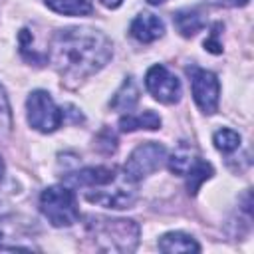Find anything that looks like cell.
Here are the masks:
<instances>
[{"mask_svg": "<svg viewBox=\"0 0 254 254\" xmlns=\"http://www.w3.org/2000/svg\"><path fill=\"white\" fill-rule=\"evenodd\" d=\"M113 56L111 40L91 28L58 30L48 48L50 64L69 79H83L99 71Z\"/></svg>", "mask_w": 254, "mask_h": 254, "instance_id": "obj_1", "label": "cell"}, {"mask_svg": "<svg viewBox=\"0 0 254 254\" xmlns=\"http://www.w3.org/2000/svg\"><path fill=\"white\" fill-rule=\"evenodd\" d=\"M85 230L95 246L105 252H133L139 242V224L127 218L89 216Z\"/></svg>", "mask_w": 254, "mask_h": 254, "instance_id": "obj_2", "label": "cell"}, {"mask_svg": "<svg viewBox=\"0 0 254 254\" xmlns=\"http://www.w3.org/2000/svg\"><path fill=\"white\" fill-rule=\"evenodd\" d=\"M40 210L48 218V222L56 228L71 226L79 218L75 192L64 185H54V187H48L46 190H42Z\"/></svg>", "mask_w": 254, "mask_h": 254, "instance_id": "obj_3", "label": "cell"}, {"mask_svg": "<svg viewBox=\"0 0 254 254\" xmlns=\"http://www.w3.org/2000/svg\"><path fill=\"white\" fill-rule=\"evenodd\" d=\"M167 163H169V169L175 173V175H181L185 177L187 181V190L189 194H196V190L200 189V185L204 181H208L212 175H214V169L210 163L202 161L192 149L189 147H181L177 153H173L171 157H167Z\"/></svg>", "mask_w": 254, "mask_h": 254, "instance_id": "obj_4", "label": "cell"}, {"mask_svg": "<svg viewBox=\"0 0 254 254\" xmlns=\"http://www.w3.org/2000/svg\"><path fill=\"white\" fill-rule=\"evenodd\" d=\"M137 183L131 181L125 171L117 173V177L101 187L95 189H87L85 190V198L89 202L107 206V208H129L133 206V202L137 200Z\"/></svg>", "mask_w": 254, "mask_h": 254, "instance_id": "obj_5", "label": "cell"}, {"mask_svg": "<svg viewBox=\"0 0 254 254\" xmlns=\"http://www.w3.org/2000/svg\"><path fill=\"white\" fill-rule=\"evenodd\" d=\"M26 115L30 127L42 133H52L64 123V107L60 109L52 95L44 89H36L26 99Z\"/></svg>", "mask_w": 254, "mask_h": 254, "instance_id": "obj_6", "label": "cell"}, {"mask_svg": "<svg viewBox=\"0 0 254 254\" xmlns=\"http://www.w3.org/2000/svg\"><path fill=\"white\" fill-rule=\"evenodd\" d=\"M167 161V149L159 143H153V141H147L143 145H139L131 155L129 159L125 161V175L139 183L141 179L153 175L155 171H159Z\"/></svg>", "mask_w": 254, "mask_h": 254, "instance_id": "obj_7", "label": "cell"}, {"mask_svg": "<svg viewBox=\"0 0 254 254\" xmlns=\"http://www.w3.org/2000/svg\"><path fill=\"white\" fill-rule=\"evenodd\" d=\"M187 73L190 77V89H192V97L198 105V109L206 115L216 113L218 109V95H220V83L218 77L202 67L190 65L187 67Z\"/></svg>", "mask_w": 254, "mask_h": 254, "instance_id": "obj_8", "label": "cell"}, {"mask_svg": "<svg viewBox=\"0 0 254 254\" xmlns=\"http://www.w3.org/2000/svg\"><path fill=\"white\" fill-rule=\"evenodd\" d=\"M145 87L161 103H177L183 93L179 77L171 73L163 64H155L149 67L145 75Z\"/></svg>", "mask_w": 254, "mask_h": 254, "instance_id": "obj_9", "label": "cell"}, {"mask_svg": "<svg viewBox=\"0 0 254 254\" xmlns=\"http://www.w3.org/2000/svg\"><path fill=\"white\" fill-rule=\"evenodd\" d=\"M24 240H32V224L20 216H0V248L32 250Z\"/></svg>", "mask_w": 254, "mask_h": 254, "instance_id": "obj_10", "label": "cell"}, {"mask_svg": "<svg viewBox=\"0 0 254 254\" xmlns=\"http://www.w3.org/2000/svg\"><path fill=\"white\" fill-rule=\"evenodd\" d=\"M117 169L115 167H85V169H79L75 173H67L65 175V183L73 185V187H81V189H95V187H101L109 181H113L117 177Z\"/></svg>", "mask_w": 254, "mask_h": 254, "instance_id": "obj_11", "label": "cell"}, {"mask_svg": "<svg viewBox=\"0 0 254 254\" xmlns=\"http://www.w3.org/2000/svg\"><path fill=\"white\" fill-rule=\"evenodd\" d=\"M129 32H131V36L137 42L151 44V42L159 40L165 34V24H163V20L157 14H153V12H141V14H137L133 18V22L129 26Z\"/></svg>", "mask_w": 254, "mask_h": 254, "instance_id": "obj_12", "label": "cell"}, {"mask_svg": "<svg viewBox=\"0 0 254 254\" xmlns=\"http://www.w3.org/2000/svg\"><path fill=\"white\" fill-rule=\"evenodd\" d=\"M173 24L181 32V36L190 38L204 28V18L196 8H183L173 14Z\"/></svg>", "mask_w": 254, "mask_h": 254, "instance_id": "obj_13", "label": "cell"}, {"mask_svg": "<svg viewBox=\"0 0 254 254\" xmlns=\"http://www.w3.org/2000/svg\"><path fill=\"white\" fill-rule=\"evenodd\" d=\"M159 250L161 252H167V254H173V252H198L200 246L198 242L185 234V232H167L159 238Z\"/></svg>", "mask_w": 254, "mask_h": 254, "instance_id": "obj_14", "label": "cell"}, {"mask_svg": "<svg viewBox=\"0 0 254 254\" xmlns=\"http://www.w3.org/2000/svg\"><path fill=\"white\" fill-rule=\"evenodd\" d=\"M161 117L155 111H141V113H127L119 119V129L125 133L137 131V129H159Z\"/></svg>", "mask_w": 254, "mask_h": 254, "instance_id": "obj_15", "label": "cell"}, {"mask_svg": "<svg viewBox=\"0 0 254 254\" xmlns=\"http://www.w3.org/2000/svg\"><path fill=\"white\" fill-rule=\"evenodd\" d=\"M139 101V89L133 81V77H125V81L121 83V87L117 89V93L111 99V107L117 111H131Z\"/></svg>", "mask_w": 254, "mask_h": 254, "instance_id": "obj_16", "label": "cell"}, {"mask_svg": "<svg viewBox=\"0 0 254 254\" xmlns=\"http://www.w3.org/2000/svg\"><path fill=\"white\" fill-rule=\"evenodd\" d=\"M46 6L65 16H85L93 10L91 0H46Z\"/></svg>", "mask_w": 254, "mask_h": 254, "instance_id": "obj_17", "label": "cell"}, {"mask_svg": "<svg viewBox=\"0 0 254 254\" xmlns=\"http://www.w3.org/2000/svg\"><path fill=\"white\" fill-rule=\"evenodd\" d=\"M212 141H214V147L218 149V151H222V153H232V151H236L238 147H240V135L236 133V131H232V129H218L216 133H214V137H212Z\"/></svg>", "mask_w": 254, "mask_h": 254, "instance_id": "obj_18", "label": "cell"}, {"mask_svg": "<svg viewBox=\"0 0 254 254\" xmlns=\"http://www.w3.org/2000/svg\"><path fill=\"white\" fill-rule=\"evenodd\" d=\"M10 131H12V111H10L8 95H6L4 87L0 85V137L8 135Z\"/></svg>", "mask_w": 254, "mask_h": 254, "instance_id": "obj_19", "label": "cell"}, {"mask_svg": "<svg viewBox=\"0 0 254 254\" xmlns=\"http://www.w3.org/2000/svg\"><path fill=\"white\" fill-rule=\"evenodd\" d=\"M20 46H22V54L30 50V30H26V28L20 32ZM32 62H34V64H40V62H44V58L38 56L36 50H32Z\"/></svg>", "mask_w": 254, "mask_h": 254, "instance_id": "obj_20", "label": "cell"}, {"mask_svg": "<svg viewBox=\"0 0 254 254\" xmlns=\"http://www.w3.org/2000/svg\"><path fill=\"white\" fill-rule=\"evenodd\" d=\"M218 30H220V24H214V28H212V34H210V38H208V40H204V48H206L208 52H212V54H220V52H222V46H220V44L216 42Z\"/></svg>", "mask_w": 254, "mask_h": 254, "instance_id": "obj_21", "label": "cell"}, {"mask_svg": "<svg viewBox=\"0 0 254 254\" xmlns=\"http://www.w3.org/2000/svg\"><path fill=\"white\" fill-rule=\"evenodd\" d=\"M216 6H246L248 0H208Z\"/></svg>", "mask_w": 254, "mask_h": 254, "instance_id": "obj_22", "label": "cell"}, {"mask_svg": "<svg viewBox=\"0 0 254 254\" xmlns=\"http://www.w3.org/2000/svg\"><path fill=\"white\" fill-rule=\"evenodd\" d=\"M99 2H101L105 8H117V6H119L123 0H99Z\"/></svg>", "mask_w": 254, "mask_h": 254, "instance_id": "obj_23", "label": "cell"}, {"mask_svg": "<svg viewBox=\"0 0 254 254\" xmlns=\"http://www.w3.org/2000/svg\"><path fill=\"white\" fill-rule=\"evenodd\" d=\"M4 169H6V167H4V161H2V157H0V179L4 177Z\"/></svg>", "mask_w": 254, "mask_h": 254, "instance_id": "obj_24", "label": "cell"}, {"mask_svg": "<svg viewBox=\"0 0 254 254\" xmlns=\"http://www.w3.org/2000/svg\"><path fill=\"white\" fill-rule=\"evenodd\" d=\"M147 2H149V4H163L165 0H147Z\"/></svg>", "mask_w": 254, "mask_h": 254, "instance_id": "obj_25", "label": "cell"}]
</instances>
